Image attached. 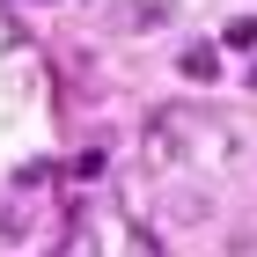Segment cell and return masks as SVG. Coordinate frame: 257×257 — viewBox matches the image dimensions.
I'll list each match as a JSON object with an SVG mask.
<instances>
[{
	"instance_id": "cell-6",
	"label": "cell",
	"mask_w": 257,
	"mask_h": 257,
	"mask_svg": "<svg viewBox=\"0 0 257 257\" xmlns=\"http://www.w3.org/2000/svg\"><path fill=\"white\" fill-rule=\"evenodd\" d=\"M30 220H37V213H30V206H0V235H22Z\"/></svg>"
},
{
	"instance_id": "cell-5",
	"label": "cell",
	"mask_w": 257,
	"mask_h": 257,
	"mask_svg": "<svg viewBox=\"0 0 257 257\" xmlns=\"http://www.w3.org/2000/svg\"><path fill=\"white\" fill-rule=\"evenodd\" d=\"M250 44H257V15H235L228 22V52H250Z\"/></svg>"
},
{
	"instance_id": "cell-2",
	"label": "cell",
	"mask_w": 257,
	"mask_h": 257,
	"mask_svg": "<svg viewBox=\"0 0 257 257\" xmlns=\"http://www.w3.org/2000/svg\"><path fill=\"white\" fill-rule=\"evenodd\" d=\"M155 213L169 220V228H198V220L213 213V191H206L198 177H169V184L155 191Z\"/></svg>"
},
{
	"instance_id": "cell-3",
	"label": "cell",
	"mask_w": 257,
	"mask_h": 257,
	"mask_svg": "<svg viewBox=\"0 0 257 257\" xmlns=\"http://www.w3.org/2000/svg\"><path fill=\"white\" fill-rule=\"evenodd\" d=\"M177 15V0H118L110 8V30H162Z\"/></svg>"
},
{
	"instance_id": "cell-1",
	"label": "cell",
	"mask_w": 257,
	"mask_h": 257,
	"mask_svg": "<svg viewBox=\"0 0 257 257\" xmlns=\"http://www.w3.org/2000/svg\"><path fill=\"white\" fill-rule=\"evenodd\" d=\"M198 162H213V169H250L257 162V125L242 110H198Z\"/></svg>"
},
{
	"instance_id": "cell-8",
	"label": "cell",
	"mask_w": 257,
	"mask_h": 257,
	"mask_svg": "<svg viewBox=\"0 0 257 257\" xmlns=\"http://www.w3.org/2000/svg\"><path fill=\"white\" fill-rule=\"evenodd\" d=\"M250 88H257V66H250Z\"/></svg>"
},
{
	"instance_id": "cell-4",
	"label": "cell",
	"mask_w": 257,
	"mask_h": 257,
	"mask_svg": "<svg viewBox=\"0 0 257 257\" xmlns=\"http://www.w3.org/2000/svg\"><path fill=\"white\" fill-rule=\"evenodd\" d=\"M177 66H184L191 81H220V44H184Z\"/></svg>"
},
{
	"instance_id": "cell-7",
	"label": "cell",
	"mask_w": 257,
	"mask_h": 257,
	"mask_svg": "<svg viewBox=\"0 0 257 257\" xmlns=\"http://www.w3.org/2000/svg\"><path fill=\"white\" fill-rule=\"evenodd\" d=\"M228 257H257V228H242V235L228 242Z\"/></svg>"
}]
</instances>
